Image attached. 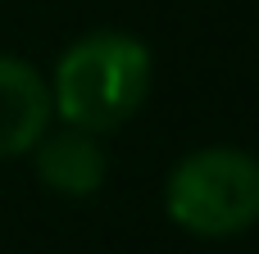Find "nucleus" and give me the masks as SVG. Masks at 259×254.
Here are the masks:
<instances>
[{"mask_svg":"<svg viewBox=\"0 0 259 254\" xmlns=\"http://www.w3.org/2000/svg\"><path fill=\"white\" fill-rule=\"evenodd\" d=\"M150 91V50L127 32H91L64 50L50 105L82 132L127 123Z\"/></svg>","mask_w":259,"mask_h":254,"instance_id":"nucleus-1","label":"nucleus"},{"mask_svg":"<svg viewBox=\"0 0 259 254\" xmlns=\"http://www.w3.org/2000/svg\"><path fill=\"white\" fill-rule=\"evenodd\" d=\"M168 218L196 236H237L259 218V159L209 145L187 155L164 191Z\"/></svg>","mask_w":259,"mask_h":254,"instance_id":"nucleus-2","label":"nucleus"},{"mask_svg":"<svg viewBox=\"0 0 259 254\" xmlns=\"http://www.w3.org/2000/svg\"><path fill=\"white\" fill-rule=\"evenodd\" d=\"M50 91L27 59L0 55V159L27 155L50 123Z\"/></svg>","mask_w":259,"mask_h":254,"instance_id":"nucleus-3","label":"nucleus"},{"mask_svg":"<svg viewBox=\"0 0 259 254\" xmlns=\"http://www.w3.org/2000/svg\"><path fill=\"white\" fill-rule=\"evenodd\" d=\"M36 177L59 191V195H96L100 182H105V150L91 141V132L73 127V132H59V136H41L36 145Z\"/></svg>","mask_w":259,"mask_h":254,"instance_id":"nucleus-4","label":"nucleus"}]
</instances>
